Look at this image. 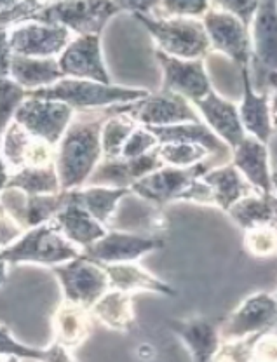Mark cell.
I'll return each instance as SVG.
<instances>
[{"mask_svg": "<svg viewBox=\"0 0 277 362\" xmlns=\"http://www.w3.org/2000/svg\"><path fill=\"white\" fill-rule=\"evenodd\" d=\"M271 120H272V129L277 133V90L271 94Z\"/></svg>", "mask_w": 277, "mask_h": 362, "instance_id": "f6af8a7d", "label": "cell"}, {"mask_svg": "<svg viewBox=\"0 0 277 362\" xmlns=\"http://www.w3.org/2000/svg\"><path fill=\"white\" fill-rule=\"evenodd\" d=\"M25 100L26 90L20 88L13 78H0V136L6 133Z\"/></svg>", "mask_w": 277, "mask_h": 362, "instance_id": "d590c367", "label": "cell"}, {"mask_svg": "<svg viewBox=\"0 0 277 362\" xmlns=\"http://www.w3.org/2000/svg\"><path fill=\"white\" fill-rule=\"evenodd\" d=\"M120 112L128 113L142 127H169L187 122H203L188 100L169 90H159L131 105H120Z\"/></svg>", "mask_w": 277, "mask_h": 362, "instance_id": "ba28073f", "label": "cell"}, {"mask_svg": "<svg viewBox=\"0 0 277 362\" xmlns=\"http://www.w3.org/2000/svg\"><path fill=\"white\" fill-rule=\"evenodd\" d=\"M23 235H25V230L13 220V216L0 204V251L13 246Z\"/></svg>", "mask_w": 277, "mask_h": 362, "instance_id": "60d3db41", "label": "cell"}, {"mask_svg": "<svg viewBox=\"0 0 277 362\" xmlns=\"http://www.w3.org/2000/svg\"><path fill=\"white\" fill-rule=\"evenodd\" d=\"M162 164L169 168H192V165L203 164L206 160H216L204 146L192 145V143H169V145H159L155 148ZM218 165V164H216Z\"/></svg>", "mask_w": 277, "mask_h": 362, "instance_id": "e575fe53", "label": "cell"}, {"mask_svg": "<svg viewBox=\"0 0 277 362\" xmlns=\"http://www.w3.org/2000/svg\"><path fill=\"white\" fill-rule=\"evenodd\" d=\"M159 146L157 138L150 133L147 127L138 126L136 131L129 136V139L126 141L123 148V158H136V157H142L147 156V153L154 152L155 148Z\"/></svg>", "mask_w": 277, "mask_h": 362, "instance_id": "ab89813d", "label": "cell"}, {"mask_svg": "<svg viewBox=\"0 0 277 362\" xmlns=\"http://www.w3.org/2000/svg\"><path fill=\"white\" fill-rule=\"evenodd\" d=\"M164 247V240L159 235L108 230L107 235L82 251L86 258L100 265H119V263H138L149 252Z\"/></svg>", "mask_w": 277, "mask_h": 362, "instance_id": "7c38bea8", "label": "cell"}, {"mask_svg": "<svg viewBox=\"0 0 277 362\" xmlns=\"http://www.w3.org/2000/svg\"><path fill=\"white\" fill-rule=\"evenodd\" d=\"M253 362H277V334L274 331H268L256 339Z\"/></svg>", "mask_w": 277, "mask_h": 362, "instance_id": "b9f144b4", "label": "cell"}, {"mask_svg": "<svg viewBox=\"0 0 277 362\" xmlns=\"http://www.w3.org/2000/svg\"><path fill=\"white\" fill-rule=\"evenodd\" d=\"M81 255V249L68 243L52 223L28 230L20 240L2 251L4 259L9 265L33 263V265L51 267V269L77 259Z\"/></svg>", "mask_w": 277, "mask_h": 362, "instance_id": "277c9868", "label": "cell"}, {"mask_svg": "<svg viewBox=\"0 0 277 362\" xmlns=\"http://www.w3.org/2000/svg\"><path fill=\"white\" fill-rule=\"evenodd\" d=\"M203 25L210 39L211 51L222 52L235 66L251 65V35L248 26L242 25L234 14L222 9L218 2H211L208 13L203 16Z\"/></svg>", "mask_w": 277, "mask_h": 362, "instance_id": "52a82bcc", "label": "cell"}, {"mask_svg": "<svg viewBox=\"0 0 277 362\" xmlns=\"http://www.w3.org/2000/svg\"><path fill=\"white\" fill-rule=\"evenodd\" d=\"M2 158L11 175L25 168H49L56 165V146L33 138L13 120L2 138Z\"/></svg>", "mask_w": 277, "mask_h": 362, "instance_id": "e0dca14e", "label": "cell"}, {"mask_svg": "<svg viewBox=\"0 0 277 362\" xmlns=\"http://www.w3.org/2000/svg\"><path fill=\"white\" fill-rule=\"evenodd\" d=\"M51 270L62 286L63 300L89 310L105 293L110 291L107 272L100 263L86 258L84 255L63 265L52 267Z\"/></svg>", "mask_w": 277, "mask_h": 362, "instance_id": "8992f818", "label": "cell"}, {"mask_svg": "<svg viewBox=\"0 0 277 362\" xmlns=\"http://www.w3.org/2000/svg\"><path fill=\"white\" fill-rule=\"evenodd\" d=\"M110 115L105 120L101 129V148L103 158H119L123 156V148L129 139V136L136 131L138 124L128 115L120 112V105L108 108Z\"/></svg>", "mask_w": 277, "mask_h": 362, "instance_id": "836d02e7", "label": "cell"}, {"mask_svg": "<svg viewBox=\"0 0 277 362\" xmlns=\"http://www.w3.org/2000/svg\"><path fill=\"white\" fill-rule=\"evenodd\" d=\"M108 115V108L75 113V119L56 146V171L62 190L86 187L96 165L103 160L101 129Z\"/></svg>", "mask_w": 277, "mask_h": 362, "instance_id": "6da1fadb", "label": "cell"}, {"mask_svg": "<svg viewBox=\"0 0 277 362\" xmlns=\"http://www.w3.org/2000/svg\"><path fill=\"white\" fill-rule=\"evenodd\" d=\"M74 39L70 30L40 21H26L9 30L13 54L26 58H56L62 56Z\"/></svg>", "mask_w": 277, "mask_h": 362, "instance_id": "4fadbf2b", "label": "cell"}, {"mask_svg": "<svg viewBox=\"0 0 277 362\" xmlns=\"http://www.w3.org/2000/svg\"><path fill=\"white\" fill-rule=\"evenodd\" d=\"M0 362H20V359H16V357H6V359Z\"/></svg>", "mask_w": 277, "mask_h": 362, "instance_id": "c3c4849f", "label": "cell"}, {"mask_svg": "<svg viewBox=\"0 0 277 362\" xmlns=\"http://www.w3.org/2000/svg\"><path fill=\"white\" fill-rule=\"evenodd\" d=\"M203 181L213 192L215 207L222 209L223 213H229L230 207L235 202L241 201V199L258 194V190H255L248 181L242 178L241 173L232 164L218 165V168L210 169L203 176Z\"/></svg>", "mask_w": 277, "mask_h": 362, "instance_id": "83f0119b", "label": "cell"}, {"mask_svg": "<svg viewBox=\"0 0 277 362\" xmlns=\"http://www.w3.org/2000/svg\"><path fill=\"white\" fill-rule=\"evenodd\" d=\"M149 94L150 90L147 89L124 88V86L113 84L105 86L100 82L64 77L58 84L26 93V96L37 98V100L60 101V103L74 108L75 112H93L117 107V105L136 103Z\"/></svg>", "mask_w": 277, "mask_h": 362, "instance_id": "7a4b0ae2", "label": "cell"}, {"mask_svg": "<svg viewBox=\"0 0 277 362\" xmlns=\"http://www.w3.org/2000/svg\"><path fill=\"white\" fill-rule=\"evenodd\" d=\"M6 188H18L26 195H56L62 190L56 165L25 168L9 176Z\"/></svg>", "mask_w": 277, "mask_h": 362, "instance_id": "d6a6232c", "label": "cell"}, {"mask_svg": "<svg viewBox=\"0 0 277 362\" xmlns=\"http://www.w3.org/2000/svg\"><path fill=\"white\" fill-rule=\"evenodd\" d=\"M244 247L256 258L277 252V225H265L244 232Z\"/></svg>", "mask_w": 277, "mask_h": 362, "instance_id": "8d00e7d4", "label": "cell"}, {"mask_svg": "<svg viewBox=\"0 0 277 362\" xmlns=\"http://www.w3.org/2000/svg\"><path fill=\"white\" fill-rule=\"evenodd\" d=\"M107 272L110 289H117L128 294L136 293H155L161 296L174 298L178 291L164 282L162 279L155 277L149 270L143 269L138 263H119V265H101Z\"/></svg>", "mask_w": 277, "mask_h": 362, "instance_id": "484cf974", "label": "cell"}, {"mask_svg": "<svg viewBox=\"0 0 277 362\" xmlns=\"http://www.w3.org/2000/svg\"><path fill=\"white\" fill-rule=\"evenodd\" d=\"M276 225H277V221H276ZM276 296H277V294H276Z\"/></svg>", "mask_w": 277, "mask_h": 362, "instance_id": "681fc988", "label": "cell"}, {"mask_svg": "<svg viewBox=\"0 0 277 362\" xmlns=\"http://www.w3.org/2000/svg\"><path fill=\"white\" fill-rule=\"evenodd\" d=\"M94 317L89 308L63 300L52 314V343L72 350L81 346L93 331Z\"/></svg>", "mask_w": 277, "mask_h": 362, "instance_id": "d4e9b609", "label": "cell"}, {"mask_svg": "<svg viewBox=\"0 0 277 362\" xmlns=\"http://www.w3.org/2000/svg\"><path fill=\"white\" fill-rule=\"evenodd\" d=\"M51 223L58 228V232L62 233L68 243H72L75 247L81 249V251H84V249L93 246L94 243L103 239L108 232L107 226L98 223L84 207L74 202L72 192L68 204L56 214V218Z\"/></svg>", "mask_w": 277, "mask_h": 362, "instance_id": "cb8c5ba5", "label": "cell"}, {"mask_svg": "<svg viewBox=\"0 0 277 362\" xmlns=\"http://www.w3.org/2000/svg\"><path fill=\"white\" fill-rule=\"evenodd\" d=\"M220 7L234 14L244 26L251 28V23L255 20L260 2H239V0H230V2H218Z\"/></svg>", "mask_w": 277, "mask_h": 362, "instance_id": "7bdbcfd3", "label": "cell"}, {"mask_svg": "<svg viewBox=\"0 0 277 362\" xmlns=\"http://www.w3.org/2000/svg\"><path fill=\"white\" fill-rule=\"evenodd\" d=\"M70 199V192L56 195H26L18 188H6L0 195V204L13 216V220L25 232L37 226L51 223L56 214L63 209Z\"/></svg>", "mask_w": 277, "mask_h": 362, "instance_id": "9a60e30c", "label": "cell"}, {"mask_svg": "<svg viewBox=\"0 0 277 362\" xmlns=\"http://www.w3.org/2000/svg\"><path fill=\"white\" fill-rule=\"evenodd\" d=\"M91 314L103 326L119 333H129L136 324L132 294L110 289L94 303Z\"/></svg>", "mask_w": 277, "mask_h": 362, "instance_id": "f1b7e54d", "label": "cell"}, {"mask_svg": "<svg viewBox=\"0 0 277 362\" xmlns=\"http://www.w3.org/2000/svg\"><path fill=\"white\" fill-rule=\"evenodd\" d=\"M0 356L35 362H75L70 350L63 349L58 343H51L45 349H37V346H30L18 341L11 334L9 327L4 326V324H0Z\"/></svg>", "mask_w": 277, "mask_h": 362, "instance_id": "1f68e13d", "label": "cell"}, {"mask_svg": "<svg viewBox=\"0 0 277 362\" xmlns=\"http://www.w3.org/2000/svg\"><path fill=\"white\" fill-rule=\"evenodd\" d=\"M74 108L60 101L37 100L28 98L23 101L14 115V122H18L26 133L33 138L43 139L52 146H58L62 138L75 119Z\"/></svg>", "mask_w": 277, "mask_h": 362, "instance_id": "30bf717a", "label": "cell"}, {"mask_svg": "<svg viewBox=\"0 0 277 362\" xmlns=\"http://www.w3.org/2000/svg\"><path fill=\"white\" fill-rule=\"evenodd\" d=\"M9 78H13L26 93H33L58 84L64 75L56 58H26L13 54Z\"/></svg>", "mask_w": 277, "mask_h": 362, "instance_id": "4316f807", "label": "cell"}, {"mask_svg": "<svg viewBox=\"0 0 277 362\" xmlns=\"http://www.w3.org/2000/svg\"><path fill=\"white\" fill-rule=\"evenodd\" d=\"M230 164L242 175L253 188L261 194H274L272 192V168L268 145L258 139L246 136L244 141L232 150Z\"/></svg>", "mask_w": 277, "mask_h": 362, "instance_id": "603a6c76", "label": "cell"}, {"mask_svg": "<svg viewBox=\"0 0 277 362\" xmlns=\"http://www.w3.org/2000/svg\"><path fill=\"white\" fill-rule=\"evenodd\" d=\"M58 65L68 78L93 81L105 86L112 84L101 52V35L74 37L58 58Z\"/></svg>", "mask_w": 277, "mask_h": 362, "instance_id": "2e32d148", "label": "cell"}, {"mask_svg": "<svg viewBox=\"0 0 277 362\" xmlns=\"http://www.w3.org/2000/svg\"><path fill=\"white\" fill-rule=\"evenodd\" d=\"M9 30L0 26V78L9 77L11 59H13V49L9 44Z\"/></svg>", "mask_w": 277, "mask_h": 362, "instance_id": "ee69618b", "label": "cell"}, {"mask_svg": "<svg viewBox=\"0 0 277 362\" xmlns=\"http://www.w3.org/2000/svg\"><path fill=\"white\" fill-rule=\"evenodd\" d=\"M7 265H9V263L4 259L2 251H0V288L7 282Z\"/></svg>", "mask_w": 277, "mask_h": 362, "instance_id": "bcb514c9", "label": "cell"}, {"mask_svg": "<svg viewBox=\"0 0 277 362\" xmlns=\"http://www.w3.org/2000/svg\"><path fill=\"white\" fill-rule=\"evenodd\" d=\"M251 77L277 71V2H260L249 28Z\"/></svg>", "mask_w": 277, "mask_h": 362, "instance_id": "d6986e66", "label": "cell"}, {"mask_svg": "<svg viewBox=\"0 0 277 362\" xmlns=\"http://www.w3.org/2000/svg\"><path fill=\"white\" fill-rule=\"evenodd\" d=\"M260 337L261 334H256V337L235 339V341H222L213 362H253V350Z\"/></svg>", "mask_w": 277, "mask_h": 362, "instance_id": "f35d334b", "label": "cell"}, {"mask_svg": "<svg viewBox=\"0 0 277 362\" xmlns=\"http://www.w3.org/2000/svg\"><path fill=\"white\" fill-rule=\"evenodd\" d=\"M230 218L244 232L265 225H276L277 197L276 194H253L235 202L229 209Z\"/></svg>", "mask_w": 277, "mask_h": 362, "instance_id": "f546056e", "label": "cell"}, {"mask_svg": "<svg viewBox=\"0 0 277 362\" xmlns=\"http://www.w3.org/2000/svg\"><path fill=\"white\" fill-rule=\"evenodd\" d=\"M161 168H164V164L155 150L136 158H103L96 165L91 178L87 180L86 187L129 188L131 190L136 181L143 180Z\"/></svg>", "mask_w": 277, "mask_h": 362, "instance_id": "ac0fdd59", "label": "cell"}, {"mask_svg": "<svg viewBox=\"0 0 277 362\" xmlns=\"http://www.w3.org/2000/svg\"><path fill=\"white\" fill-rule=\"evenodd\" d=\"M239 71H241L242 81V100L239 103L242 127H244L246 134L268 145L272 134H274L271 120V94L258 93L253 88L249 66L239 68Z\"/></svg>", "mask_w": 277, "mask_h": 362, "instance_id": "7402d4cb", "label": "cell"}, {"mask_svg": "<svg viewBox=\"0 0 277 362\" xmlns=\"http://www.w3.org/2000/svg\"><path fill=\"white\" fill-rule=\"evenodd\" d=\"M44 6V2H0V26L11 28L21 23L33 21Z\"/></svg>", "mask_w": 277, "mask_h": 362, "instance_id": "74e56055", "label": "cell"}, {"mask_svg": "<svg viewBox=\"0 0 277 362\" xmlns=\"http://www.w3.org/2000/svg\"><path fill=\"white\" fill-rule=\"evenodd\" d=\"M155 59L162 68V90L180 94L191 103L213 90L204 59H180L155 49Z\"/></svg>", "mask_w": 277, "mask_h": 362, "instance_id": "5bb4252c", "label": "cell"}, {"mask_svg": "<svg viewBox=\"0 0 277 362\" xmlns=\"http://www.w3.org/2000/svg\"><path fill=\"white\" fill-rule=\"evenodd\" d=\"M166 326L183 341L191 352L192 362H213L222 346V320L193 315L187 319H168Z\"/></svg>", "mask_w": 277, "mask_h": 362, "instance_id": "ffe728a7", "label": "cell"}, {"mask_svg": "<svg viewBox=\"0 0 277 362\" xmlns=\"http://www.w3.org/2000/svg\"><path fill=\"white\" fill-rule=\"evenodd\" d=\"M192 107L199 113L200 120L230 150L237 148L244 141L246 136H248L244 127H242L241 115H239V105L220 96L215 89L206 98L192 103Z\"/></svg>", "mask_w": 277, "mask_h": 362, "instance_id": "44dd1931", "label": "cell"}, {"mask_svg": "<svg viewBox=\"0 0 277 362\" xmlns=\"http://www.w3.org/2000/svg\"><path fill=\"white\" fill-rule=\"evenodd\" d=\"M272 192L277 197V169H272Z\"/></svg>", "mask_w": 277, "mask_h": 362, "instance_id": "7dc6e473", "label": "cell"}, {"mask_svg": "<svg viewBox=\"0 0 277 362\" xmlns=\"http://www.w3.org/2000/svg\"><path fill=\"white\" fill-rule=\"evenodd\" d=\"M126 11V2H52L45 4L33 21L58 25L79 35H101L107 23Z\"/></svg>", "mask_w": 277, "mask_h": 362, "instance_id": "5b68a950", "label": "cell"}, {"mask_svg": "<svg viewBox=\"0 0 277 362\" xmlns=\"http://www.w3.org/2000/svg\"><path fill=\"white\" fill-rule=\"evenodd\" d=\"M213 168H218L213 160H206L203 164L192 165V168H169V165H164L159 171L136 181L131 187V194L138 195L140 199L155 204V206L180 202L181 195Z\"/></svg>", "mask_w": 277, "mask_h": 362, "instance_id": "9c48e42d", "label": "cell"}, {"mask_svg": "<svg viewBox=\"0 0 277 362\" xmlns=\"http://www.w3.org/2000/svg\"><path fill=\"white\" fill-rule=\"evenodd\" d=\"M75 204L84 207L87 213L103 226L110 223L115 214L117 206L124 197L131 195L129 188H105V187H82L70 190Z\"/></svg>", "mask_w": 277, "mask_h": 362, "instance_id": "4dcf8cb0", "label": "cell"}, {"mask_svg": "<svg viewBox=\"0 0 277 362\" xmlns=\"http://www.w3.org/2000/svg\"><path fill=\"white\" fill-rule=\"evenodd\" d=\"M277 326V296L271 293H255L246 298L237 308L222 320V341H235L264 334Z\"/></svg>", "mask_w": 277, "mask_h": 362, "instance_id": "8fae6325", "label": "cell"}, {"mask_svg": "<svg viewBox=\"0 0 277 362\" xmlns=\"http://www.w3.org/2000/svg\"><path fill=\"white\" fill-rule=\"evenodd\" d=\"M145 26L159 51L180 59H204L210 56L211 44L203 20L193 18H154L145 13H131Z\"/></svg>", "mask_w": 277, "mask_h": 362, "instance_id": "3957f363", "label": "cell"}]
</instances>
